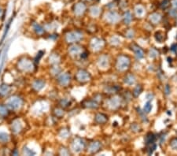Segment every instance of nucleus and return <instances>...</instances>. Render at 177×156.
Segmentation results:
<instances>
[{"mask_svg": "<svg viewBox=\"0 0 177 156\" xmlns=\"http://www.w3.org/2000/svg\"><path fill=\"white\" fill-rule=\"evenodd\" d=\"M158 55V51L157 50H155L154 48H152L150 51V58H156Z\"/></svg>", "mask_w": 177, "mask_h": 156, "instance_id": "393cba45", "label": "nucleus"}, {"mask_svg": "<svg viewBox=\"0 0 177 156\" xmlns=\"http://www.w3.org/2000/svg\"><path fill=\"white\" fill-rule=\"evenodd\" d=\"M126 36H127V37H128V38H132L133 36H134V32H133L132 30H128V32H127V33H126Z\"/></svg>", "mask_w": 177, "mask_h": 156, "instance_id": "7c9ffc66", "label": "nucleus"}, {"mask_svg": "<svg viewBox=\"0 0 177 156\" xmlns=\"http://www.w3.org/2000/svg\"><path fill=\"white\" fill-rule=\"evenodd\" d=\"M130 66V59L126 55H121L117 60V68L120 71H125Z\"/></svg>", "mask_w": 177, "mask_h": 156, "instance_id": "f257e3e1", "label": "nucleus"}, {"mask_svg": "<svg viewBox=\"0 0 177 156\" xmlns=\"http://www.w3.org/2000/svg\"><path fill=\"white\" fill-rule=\"evenodd\" d=\"M94 119H95V122L97 123H99V124H103V123H105L107 122V117L103 114H98L95 116Z\"/></svg>", "mask_w": 177, "mask_h": 156, "instance_id": "4468645a", "label": "nucleus"}, {"mask_svg": "<svg viewBox=\"0 0 177 156\" xmlns=\"http://www.w3.org/2000/svg\"><path fill=\"white\" fill-rule=\"evenodd\" d=\"M90 11L93 16H98L100 14V9L98 7H92L90 10Z\"/></svg>", "mask_w": 177, "mask_h": 156, "instance_id": "412c9836", "label": "nucleus"}, {"mask_svg": "<svg viewBox=\"0 0 177 156\" xmlns=\"http://www.w3.org/2000/svg\"><path fill=\"white\" fill-rule=\"evenodd\" d=\"M73 150L75 152H80L84 147V143L81 139H76L73 143Z\"/></svg>", "mask_w": 177, "mask_h": 156, "instance_id": "0eeeda50", "label": "nucleus"}, {"mask_svg": "<svg viewBox=\"0 0 177 156\" xmlns=\"http://www.w3.org/2000/svg\"><path fill=\"white\" fill-rule=\"evenodd\" d=\"M69 80H70L69 76L68 74H65L61 77V78L59 79V81H60L61 84H67L69 82Z\"/></svg>", "mask_w": 177, "mask_h": 156, "instance_id": "a211bd4d", "label": "nucleus"}, {"mask_svg": "<svg viewBox=\"0 0 177 156\" xmlns=\"http://www.w3.org/2000/svg\"><path fill=\"white\" fill-rule=\"evenodd\" d=\"M169 1L168 0H163L162 2L161 3V7H162V9H166V8H168V6H169Z\"/></svg>", "mask_w": 177, "mask_h": 156, "instance_id": "bb28decb", "label": "nucleus"}, {"mask_svg": "<svg viewBox=\"0 0 177 156\" xmlns=\"http://www.w3.org/2000/svg\"><path fill=\"white\" fill-rule=\"evenodd\" d=\"M131 128H132V129L135 132L139 131V126L137 124H135H135H132V125L131 126Z\"/></svg>", "mask_w": 177, "mask_h": 156, "instance_id": "c756f323", "label": "nucleus"}, {"mask_svg": "<svg viewBox=\"0 0 177 156\" xmlns=\"http://www.w3.org/2000/svg\"><path fill=\"white\" fill-rule=\"evenodd\" d=\"M170 146L174 150H177V138H174L171 140Z\"/></svg>", "mask_w": 177, "mask_h": 156, "instance_id": "a878e982", "label": "nucleus"}, {"mask_svg": "<svg viewBox=\"0 0 177 156\" xmlns=\"http://www.w3.org/2000/svg\"><path fill=\"white\" fill-rule=\"evenodd\" d=\"M173 6H174V7H175V8H177V0H173Z\"/></svg>", "mask_w": 177, "mask_h": 156, "instance_id": "72a5a7b5", "label": "nucleus"}, {"mask_svg": "<svg viewBox=\"0 0 177 156\" xmlns=\"http://www.w3.org/2000/svg\"><path fill=\"white\" fill-rule=\"evenodd\" d=\"M171 50L173 51L176 52L177 51V46L176 45H173V47H172V48H171Z\"/></svg>", "mask_w": 177, "mask_h": 156, "instance_id": "473e14b6", "label": "nucleus"}, {"mask_svg": "<svg viewBox=\"0 0 177 156\" xmlns=\"http://www.w3.org/2000/svg\"><path fill=\"white\" fill-rule=\"evenodd\" d=\"M155 39L157 42L162 43L164 40V35L162 32H157L155 33Z\"/></svg>", "mask_w": 177, "mask_h": 156, "instance_id": "4be33fe9", "label": "nucleus"}, {"mask_svg": "<svg viewBox=\"0 0 177 156\" xmlns=\"http://www.w3.org/2000/svg\"><path fill=\"white\" fill-rule=\"evenodd\" d=\"M76 78L80 81L86 82L89 81L91 78V75L89 74V73H88L85 70H80L76 74Z\"/></svg>", "mask_w": 177, "mask_h": 156, "instance_id": "20e7f679", "label": "nucleus"}, {"mask_svg": "<svg viewBox=\"0 0 177 156\" xmlns=\"http://www.w3.org/2000/svg\"><path fill=\"white\" fill-rule=\"evenodd\" d=\"M120 20V15L115 11H110L106 14V21L109 23L114 24Z\"/></svg>", "mask_w": 177, "mask_h": 156, "instance_id": "7ed1b4c3", "label": "nucleus"}, {"mask_svg": "<svg viewBox=\"0 0 177 156\" xmlns=\"http://www.w3.org/2000/svg\"><path fill=\"white\" fill-rule=\"evenodd\" d=\"M80 51V48L77 46H73L72 48H70V52L72 53V54H75V53H78Z\"/></svg>", "mask_w": 177, "mask_h": 156, "instance_id": "cd10ccee", "label": "nucleus"}, {"mask_svg": "<svg viewBox=\"0 0 177 156\" xmlns=\"http://www.w3.org/2000/svg\"><path fill=\"white\" fill-rule=\"evenodd\" d=\"M152 110V104L150 101H148L146 104H145V106H144L143 108V112L144 113H150V111Z\"/></svg>", "mask_w": 177, "mask_h": 156, "instance_id": "aec40b11", "label": "nucleus"}, {"mask_svg": "<svg viewBox=\"0 0 177 156\" xmlns=\"http://www.w3.org/2000/svg\"><path fill=\"white\" fill-rule=\"evenodd\" d=\"M82 38V35L77 32H73V33H70L69 36H67V40L69 42H74V41L79 40Z\"/></svg>", "mask_w": 177, "mask_h": 156, "instance_id": "9d476101", "label": "nucleus"}, {"mask_svg": "<svg viewBox=\"0 0 177 156\" xmlns=\"http://www.w3.org/2000/svg\"><path fill=\"white\" fill-rule=\"evenodd\" d=\"M109 105L112 109H117L121 105V100L119 97H113L109 101Z\"/></svg>", "mask_w": 177, "mask_h": 156, "instance_id": "1a4fd4ad", "label": "nucleus"}, {"mask_svg": "<svg viewBox=\"0 0 177 156\" xmlns=\"http://www.w3.org/2000/svg\"><path fill=\"white\" fill-rule=\"evenodd\" d=\"M120 42H121V40H119V38L116 37V36H113L111 40H110V43L112 45H118Z\"/></svg>", "mask_w": 177, "mask_h": 156, "instance_id": "5701e85b", "label": "nucleus"}, {"mask_svg": "<svg viewBox=\"0 0 177 156\" xmlns=\"http://www.w3.org/2000/svg\"><path fill=\"white\" fill-rule=\"evenodd\" d=\"M135 78L132 74H128L124 78V83L128 85H132L135 84Z\"/></svg>", "mask_w": 177, "mask_h": 156, "instance_id": "dca6fc26", "label": "nucleus"}, {"mask_svg": "<svg viewBox=\"0 0 177 156\" xmlns=\"http://www.w3.org/2000/svg\"><path fill=\"white\" fill-rule=\"evenodd\" d=\"M132 21V15L129 11H127L124 14V22L125 25H129Z\"/></svg>", "mask_w": 177, "mask_h": 156, "instance_id": "2eb2a0df", "label": "nucleus"}, {"mask_svg": "<svg viewBox=\"0 0 177 156\" xmlns=\"http://www.w3.org/2000/svg\"><path fill=\"white\" fill-rule=\"evenodd\" d=\"M169 92H170V88H169V86H168V85H166V87H165L166 95H168V94H169Z\"/></svg>", "mask_w": 177, "mask_h": 156, "instance_id": "2f4dec72", "label": "nucleus"}, {"mask_svg": "<svg viewBox=\"0 0 177 156\" xmlns=\"http://www.w3.org/2000/svg\"><path fill=\"white\" fill-rule=\"evenodd\" d=\"M143 92V88H142L141 85H137L135 88L134 91H133V95H134V97H139L140 94Z\"/></svg>", "mask_w": 177, "mask_h": 156, "instance_id": "f3484780", "label": "nucleus"}, {"mask_svg": "<svg viewBox=\"0 0 177 156\" xmlns=\"http://www.w3.org/2000/svg\"><path fill=\"white\" fill-rule=\"evenodd\" d=\"M91 48L94 51H99L101 50L102 48H103L104 46V41L101 39H93L91 43Z\"/></svg>", "mask_w": 177, "mask_h": 156, "instance_id": "f03ea898", "label": "nucleus"}, {"mask_svg": "<svg viewBox=\"0 0 177 156\" xmlns=\"http://www.w3.org/2000/svg\"><path fill=\"white\" fill-rule=\"evenodd\" d=\"M155 140H156V136L154 134L149 133L145 137V143L146 145H150L151 144H154L155 142Z\"/></svg>", "mask_w": 177, "mask_h": 156, "instance_id": "ddd939ff", "label": "nucleus"}, {"mask_svg": "<svg viewBox=\"0 0 177 156\" xmlns=\"http://www.w3.org/2000/svg\"><path fill=\"white\" fill-rule=\"evenodd\" d=\"M99 66L100 68H106L109 65V59L106 55H102L99 58V61H98Z\"/></svg>", "mask_w": 177, "mask_h": 156, "instance_id": "6e6552de", "label": "nucleus"}, {"mask_svg": "<svg viewBox=\"0 0 177 156\" xmlns=\"http://www.w3.org/2000/svg\"><path fill=\"white\" fill-rule=\"evenodd\" d=\"M155 149H156V144H155L154 143L150 144V147H149V148H148V152H147L148 155L153 154V152H154Z\"/></svg>", "mask_w": 177, "mask_h": 156, "instance_id": "b1692460", "label": "nucleus"}, {"mask_svg": "<svg viewBox=\"0 0 177 156\" xmlns=\"http://www.w3.org/2000/svg\"><path fill=\"white\" fill-rule=\"evenodd\" d=\"M135 14H136L137 16L141 17V16H143V15L144 8L142 7V6H137V7H135Z\"/></svg>", "mask_w": 177, "mask_h": 156, "instance_id": "6ab92c4d", "label": "nucleus"}, {"mask_svg": "<svg viewBox=\"0 0 177 156\" xmlns=\"http://www.w3.org/2000/svg\"><path fill=\"white\" fill-rule=\"evenodd\" d=\"M101 147V144L99 142H93L90 144L89 150L91 153H96L99 151Z\"/></svg>", "mask_w": 177, "mask_h": 156, "instance_id": "9b49d317", "label": "nucleus"}, {"mask_svg": "<svg viewBox=\"0 0 177 156\" xmlns=\"http://www.w3.org/2000/svg\"><path fill=\"white\" fill-rule=\"evenodd\" d=\"M146 98H147V100H152L153 95H151V94H149V95H147Z\"/></svg>", "mask_w": 177, "mask_h": 156, "instance_id": "f704fd0d", "label": "nucleus"}, {"mask_svg": "<svg viewBox=\"0 0 177 156\" xmlns=\"http://www.w3.org/2000/svg\"><path fill=\"white\" fill-rule=\"evenodd\" d=\"M132 49L133 50V51L135 52V54L138 59H141L143 58L144 56V52L142 50V48H140L138 45L136 44H132Z\"/></svg>", "mask_w": 177, "mask_h": 156, "instance_id": "423d86ee", "label": "nucleus"}, {"mask_svg": "<svg viewBox=\"0 0 177 156\" xmlns=\"http://www.w3.org/2000/svg\"><path fill=\"white\" fill-rule=\"evenodd\" d=\"M169 14H170L171 16L173 17V18H175V17L177 16V10L176 8H175V9H172L169 11Z\"/></svg>", "mask_w": 177, "mask_h": 156, "instance_id": "c85d7f7f", "label": "nucleus"}, {"mask_svg": "<svg viewBox=\"0 0 177 156\" xmlns=\"http://www.w3.org/2000/svg\"><path fill=\"white\" fill-rule=\"evenodd\" d=\"M86 1H91V0H86Z\"/></svg>", "mask_w": 177, "mask_h": 156, "instance_id": "c9c22d12", "label": "nucleus"}, {"mask_svg": "<svg viewBox=\"0 0 177 156\" xmlns=\"http://www.w3.org/2000/svg\"><path fill=\"white\" fill-rule=\"evenodd\" d=\"M86 10V5L83 2H77L74 7V12L76 15L83 14Z\"/></svg>", "mask_w": 177, "mask_h": 156, "instance_id": "39448f33", "label": "nucleus"}, {"mask_svg": "<svg viewBox=\"0 0 177 156\" xmlns=\"http://www.w3.org/2000/svg\"><path fill=\"white\" fill-rule=\"evenodd\" d=\"M150 20L153 24H157L162 20V16L158 13H154L150 16Z\"/></svg>", "mask_w": 177, "mask_h": 156, "instance_id": "f8f14e48", "label": "nucleus"}]
</instances>
